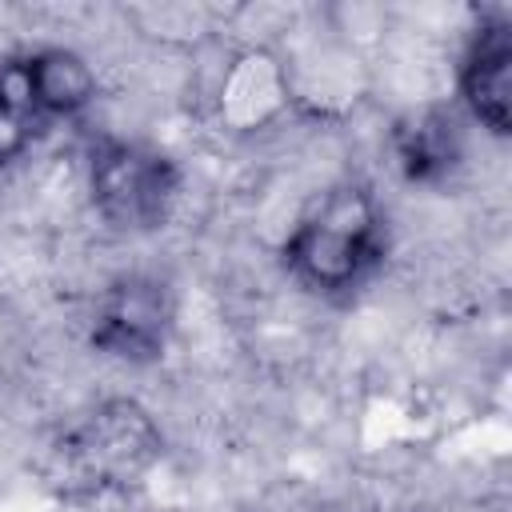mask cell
<instances>
[{
    "mask_svg": "<svg viewBox=\"0 0 512 512\" xmlns=\"http://www.w3.org/2000/svg\"><path fill=\"white\" fill-rule=\"evenodd\" d=\"M388 252L384 220L368 188H332L284 240V268L312 292L336 296L364 284Z\"/></svg>",
    "mask_w": 512,
    "mask_h": 512,
    "instance_id": "1",
    "label": "cell"
},
{
    "mask_svg": "<svg viewBox=\"0 0 512 512\" xmlns=\"http://www.w3.org/2000/svg\"><path fill=\"white\" fill-rule=\"evenodd\" d=\"M160 452L152 420L132 400H112L72 424L52 448V480L64 492H104L132 484Z\"/></svg>",
    "mask_w": 512,
    "mask_h": 512,
    "instance_id": "2",
    "label": "cell"
},
{
    "mask_svg": "<svg viewBox=\"0 0 512 512\" xmlns=\"http://www.w3.org/2000/svg\"><path fill=\"white\" fill-rule=\"evenodd\" d=\"M92 204L120 232H152L168 220L180 172L172 156L140 140H100L92 144Z\"/></svg>",
    "mask_w": 512,
    "mask_h": 512,
    "instance_id": "3",
    "label": "cell"
},
{
    "mask_svg": "<svg viewBox=\"0 0 512 512\" xmlns=\"http://www.w3.org/2000/svg\"><path fill=\"white\" fill-rule=\"evenodd\" d=\"M172 288L148 272H128L112 280L92 316V348L128 364H152L172 332Z\"/></svg>",
    "mask_w": 512,
    "mask_h": 512,
    "instance_id": "4",
    "label": "cell"
},
{
    "mask_svg": "<svg viewBox=\"0 0 512 512\" xmlns=\"http://www.w3.org/2000/svg\"><path fill=\"white\" fill-rule=\"evenodd\" d=\"M460 88L472 108V116L492 128L496 136H508L512 128V24L504 16L484 20L468 44Z\"/></svg>",
    "mask_w": 512,
    "mask_h": 512,
    "instance_id": "5",
    "label": "cell"
},
{
    "mask_svg": "<svg viewBox=\"0 0 512 512\" xmlns=\"http://www.w3.org/2000/svg\"><path fill=\"white\" fill-rule=\"evenodd\" d=\"M392 144H396L400 172L420 184H432L460 164V128H456V116L444 108H424L400 120Z\"/></svg>",
    "mask_w": 512,
    "mask_h": 512,
    "instance_id": "6",
    "label": "cell"
},
{
    "mask_svg": "<svg viewBox=\"0 0 512 512\" xmlns=\"http://www.w3.org/2000/svg\"><path fill=\"white\" fill-rule=\"evenodd\" d=\"M52 120L48 104L40 100L36 76L28 56H12L0 64V168L12 164Z\"/></svg>",
    "mask_w": 512,
    "mask_h": 512,
    "instance_id": "7",
    "label": "cell"
},
{
    "mask_svg": "<svg viewBox=\"0 0 512 512\" xmlns=\"http://www.w3.org/2000/svg\"><path fill=\"white\" fill-rule=\"evenodd\" d=\"M28 64H32L40 100L48 104L52 116H72V112H80V108L92 100V92H96V80H92L88 64H84L76 52L40 48V52H28Z\"/></svg>",
    "mask_w": 512,
    "mask_h": 512,
    "instance_id": "8",
    "label": "cell"
}]
</instances>
